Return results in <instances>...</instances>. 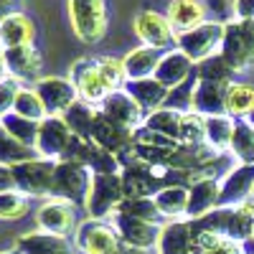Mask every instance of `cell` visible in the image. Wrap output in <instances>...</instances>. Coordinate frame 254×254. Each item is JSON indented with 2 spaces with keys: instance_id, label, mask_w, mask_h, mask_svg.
<instances>
[{
  "instance_id": "7",
  "label": "cell",
  "mask_w": 254,
  "mask_h": 254,
  "mask_svg": "<svg viewBox=\"0 0 254 254\" xmlns=\"http://www.w3.org/2000/svg\"><path fill=\"white\" fill-rule=\"evenodd\" d=\"M71 242L79 254H112L122 247L117 229L110 221H94V219L81 221L74 231Z\"/></svg>"
},
{
  "instance_id": "5",
  "label": "cell",
  "mask_w": 254,
  "mask_h": 254,
  "mask_svg": "<svg viewBox=\"0 0 254 254\" xmlns=\"http://www.w3.org/2000/svg\"><path fill=\"white\" fill-rule=\"evenodd\" d=\"M125 201L120 176H92L89 190L84 198V211L94 221H110Z\"/></svg>"
},
{
  "instance_id": "31",
  "label": "cell",
  "mask_w": 254,
  "mask_h": 254,
  "mask_svg": "<svg viewBox=\"0 0 254 254\" xmlns=\"http://www.w3.org/2000/svg\"><path fill=\"white\" fill-rule=\"evenodd\" d=\"M181 120H183L181 112L160 107V110H155L150 115H145V125L142 127H147L150 132H158V135H163L168 140L178 142L181 140Z\"/></svg>"
},
{
  "instance_id": "46",
  "label": "cell",
  "mask_w": 254,
  "mask_h": 254,
  "mask_svg": "<svg viewBox=\"0 0 254 254\" xmlns=\"http://www.w3.org/2000/svg\"><path fill=\"white\" fill-rule=\"evenodd\" d=\"M112 254H150V252H140V249H132V247H127V244H122L117 252H112Z\"/></svg>"
},
{
  "instance_id": "47",
  "label": "cell",
  "mask_w": 254,
  "mask_h": 254,
  "mask_svg": "<svg viewBox=\"0 0 254 254\" xmlns=\"http://www.w3.org/2000/svg\"><path fill=\"white\" fill-rule=\"evenodd\" d=\"M8 76V71H5V61H3V54H0V81H3Z\"/></svg>"
},
{
  "instance_id": "41",
  "label": "cell",
  "mask_w": 254,
  "mask_h": 254,
  "mask_svg": "<svg viewBox=\"0 0 254 254\" xmlns=\"http://www.w3.org/2000/svg\"><path fill=\"white\" fill-rule=\"evenodd\" d=\"M20 89H23V84H20L18 79H13V76H5L3 81H0V117L13 112Z\"/></svg>"
},
{
  "instance_id": "48",
  "label": "cell",
  "mask_w": 254,
  "mask_h": 254,
  "mask_svg": "<svg viewBox=\"0 0 254 254\" xmlns=\"http://www.w3.org/2000/svg\"><path fill=\"white\" fill-rule=\"evenodd\" d=\"M244 122H247V125H252V127H254V110H252V112H249V117H247V120H244Z\"/></svg>"
},
{
  "instance_id": "33",
  "label": "cell",
  "mask_w": 254,
  "mask_h": 254,
  "mask_svg": "<svg viewBox=\"0 0 254 254\" xmlns=\"http://www.w3.org/2000/svg\"><path fill=\"white\" fill-rule=\"evenodd\" d=\"M229 155L237 160V165H254V127L244 120L237 122L234 137L229 145Z\"/></svg>"
},
{
  "instance_id": "9",
  "label": "cell",
  "mask_w": 254,
  "mask_h": 254,
  "mask_svg": "<svg viewBox=\"0 0 254 254\" xmlns=\"http://www.w3.org/2000/svg\"><path fill=\"white\" fill-rule=\"evenodd\" d=\"M76 208L74 203L64 198H49L36 208V226L41 231H49L56 237H74V231L79 226L76 221Z\"/></svg>"
},
{
  "instance_id": "10",
  "label": "cell",
  "mask_w": 254,
  "mask_h": 254,
  "mask_svg": "<svg viewBox=\"0 0 254 254\" xmlns=\"http://www.w3.org/2000/svg\"><path fill=\"white\" fill-rule=\"evenodd\" d=\"M132 31L135 36L142 41V46H150V49H158V51H165L176 44V28L171 26L168 15L163 13H155V10H142L132 18Z\"/></svg>"
},
{
  "instance_id": "12",
  "label": "cell",
  "mask_w": 254,
  "mask_h": 254,
  "mask_svg": "<svg viewBox=\"0 0 254 254\" xmlns=\"http://www.w3.org/2000/svg\"><path fill=\"white\" fill-rule=\"evenodd\" d=\"M110 224L117 229L122 244L132 247V249H140V252H153V249H158L163 224H150V221L132 219V216H125V214H115V216L110 219Z\"/></svg>"
},
{
  "instance_id": "19",
  "label": "cell",
  "mask_w": 254,
  "mask_h": 254,
  "mask_svg": "<svg viewBox=\"0 0 254 254\" xmlns=\"http://www.w3.org/2000/svg\"><path fill=\"white\" fill-rule=\"evenodd\" d=\"M219 183H221V206H239L249 201L254 190V165H234Z\"/></svg>"
},
{
  "instance_id": "27",
  "label": "cell",
  "mask_w": 254,
  "mask_h": 254,
  "mask_svg": "<svg viewBox=\"0 0 254 254\" xmlns=\"http://www.w3.org/2000/svg\"><path fill=\"white\" fill-rule=\"evenodd\" d=\"M163 54L165 51H158V49H150V46H137L132 51H127L125 59H122L127 81H137V79L155 76V69H158Z\"/></svg>"
},
{
  "instance_id": "16",
  "label": "cell",
  "mask_w": 254,
  "mask_h": 254,
  "mask_svg": "<svg viewBox=\"0 0 254 254\" xmlns=\"http://www.w3.org/2000/svg\"><path fill=\"white\" fill-rule=\"evenodd\" d=\"M221 206V183L216 178H196L188 183V221H198Z\"/></svg>"
},
{
  "instance_id": "29",
  "label": "cell",
  "mask_w": 254,
  "mask_h": 254,
  "mask_svg": "<svg viewBox=\"0 0 254 254\" xmlns=\"http://www.w3.org/2000/svg\"><path fill=\"white\" fill-rule=\"evenodd\" d=\"M99 117V107H92L87 102H74L71 107L64 112V122L71 130L74 137H84V140H92V132H94V122Z\"/></svg>"
},
{
  "instance_id": "13",
  "label": "cell",
  "mask_w": 254,
  "mask_h": 254,
  "mask_svg": "<svg viewBox=\"0 0 254 254\" xmlns=\"http://www.w3.org/2000/svg\"><path fill=\"white\" fill-rule=\"evenodd\" d=\"M74 142V135L61 117H46L38 125V137H36V153L38 158L46 160H64Z\"/></svg>"
},
{
  "instance_id": "49",
  "label": "cell",
  "mask_w": 254,
  "mask_h": 254,
  "mask_svg": "<svg viewBox=\"0 0 254 254\" xmlns=\"http://www.w3.org/2000/svg\"><path fill=\"white\" fill-rule=\"evenodd\" d=\"M0 254H18V252H15V249H3Z\"/></svg>"
},
{
  "instance_id": "15",
  "label": "cell",
  "mask_w": 254,
  "mask_h": 254,
  "mask_svg": "<svg viewBox=\"0 0 254 254\" xmlns=\"http://www.w3.org/2000/svg\"><path fill=\"white\" fill-rule=\"evenodd\" d=\"M3 61H5V71L8 76L23 81H38L44 79V56L36 51V46H18V49H3Z\"/></svg>"
},
{
  "instance_id": "30",
  "label": "cell",
  "mask_w": 254,
  "mask_h": 254,
  "mask_svg": "<svg viewBox=\"0 0 254 254\" xmlns=\"http://www.w3.org/2000/svg\"><path fill=\"white\" fill-rule=\"evenodd\" d=\"M237 122L231 115H216V117H206V145L214 147L219 153H229L231 137H234Z\"/></svg>"
},
{
  "instance_id": "17",
  "label": "cell",
  "mask_w": 254,
  "mask_h": 254,
  "mask_svg": "<svg viewBox=\"0 0 254 254\" xmlns=\"http://www.w3.org/2000/svg\"><path fill=\"white\" fill-rule=\"evenodd\" d=\"M226 81L214 79H198L196 76V89H193V112L201 117H216L226 115Z\"/></svg>"
},
{
  "instance_id": "42",
  "label": "cell",
  "mask_w": 254,
  "mask_h": 254,
  "mask_svg": "<svg viewBox=\"0 0 254 254\" xmlns=\"http://www.w3.org/2000/svg\"><path fill=\"white\" fill-rule=\"evenodd\" d=\"M196 254H247V252H244V244H239V242L221 239L219 244L208 247V249H203V252H196Z\"/></svg>"
},
{
  "instance_id": "6",
  "label": "cell",
  "mask_w": 254,
  "mask_h": 254,
  "mask_svg": "<svg viewBox=\"0 0 254 254\" xmlns=\"http://www.w3.org/2000/svg\"><path fill=\"white\" fill-rule=\"evenodd\" d=\"M13 181L15 190H20L28 198H54V173H56V160L36 158L28 163L13 165Z\"/></svg>"
},
{
  "instance_id": "22",
  "label": "cell",
  "mask_w": 254,
  "mask_h": 254,
  "mask_svg": "<svg viewBox=\"0 0 254 254\" xmlns=\"http://www.w3.org/2000/svg\"><path fill=\"white\" fill-rule=\"evenodd\" d=\"M33 38H36V23L26 13L13 10L0 23V51L18 49V46H33Z\"/></svg>"
},
{
  "instance_id": "50",
  "label": "cell",
  "mask_w": 254,
  "mask_h": 254,
  "mask_svg": "<svg viewBox=\"0 0 254 254\" xmlns=\"http://www.w3.org/2000/svg\"><path fill=\"white\" fill-rule=\"evenodd\" d=\"M252 198H254V190H252Z\"/></svg>"
},
{
  "instance_id": "45",
  "label": "cell",
  "mask_w": 254,
  "mask_h": 254,
  "mask_svg": "<svg viewBox=\"0 0 254 254\" xmlns=\"http://www.w3.org/2000/svg\"><path fill=\"white\" fill-rule=\"evenodd\" d=\"M13 10H10V0H0V23L10 15Z\"/></svg>"
},
{
  "instance_id": "39",
  "label": "cell",
  "mask_w": 254,
  "mask_h": 254,
  "mask_svg": "<svg viewBox=\"0 0 254 254\" xmlns=\"http://www.w3.org/2000/svg\"><path fill=\"white\" fill-rule=\"evenodd\" d=\"M181 145H203L206 142V117L188 112L181 120Z\"/></svg>"
},
{
  "instance_id": "21",
  "label": "cell",
  "mask_w": 254,
  "mask_h": 254,
  "mask_svg": "<svg viewBox=\"0 0 254 254\" xmlns=\"http://www.w3.org/2000/svg\"><path fill=\"white\" fill-rule=\"evenodd\" d=\"M122 190H125V198H153L158 190L163 188L160 181L150 173L147 165H137V163H130L122 168Z\"/></svg>"
},
{
  "instance_id": "8",
  "label": "cell",
  "mask_w": 254,
  "mask_h": 254,
  "mask_svg": "<svg viewBox=\"0 0 254 254\" xmlns=\"http://www.w3.org/2000/svg\"><path fill=\"white\" fill-rule=\"evenodd\" d=\"M92 173L84 165L71 160H56V173H54V198H64L74 206L84 208V198L89 190Z\"/></svg>"
},
{
  "instance_id": "37",
  "label": "cell",
  "mask_w": 254,
  "mask_h": 254,
  "mask_svg": "<svg viewBox=\"0 0 254 254\" xmlns=\"http://www.w3.org/2000/svg\"><path fill=\"white\" fill-rule=\"evenodd\" d=\"M13 112L20 115V117H26V120H33V122H44L46 120V107H44V102H41V97L36 94L33 87L20 89Z\"/></svg>"
},
{
  "instance_id": "32",
  "label": "cell",
  "mask_w": 254,
  "mask_h": 254,
  "mask_svg": "<svg viewBox=\"0 0 254 254\" xmlns=\"http://www.w3.org/2000/svg\"><path fill=\"white\" fill-rule=\"evenodd\" d=\"M254 110V87L247 81H231L226 92V115L234 120H247Z\"/></svg>"
},
{
  "instance_id": "34",
  "label": "cell",
  "mask_w": 254,
  "mask_h": 254,
  "mask_svg": "<svg viewBox=\"0 0 254 254\" xmlns=\"http://www.w3.org/2000/svg\"><path fill=\"white\" fill-rule=\"evenodd\" d=\"M38 125L41 122H33V120H26V117H20L15 112L5 115V117H0V127L13 137L18 140L20 145H28L36 150V137H38Z\"/></svg>"
},
{
  "instance_id": "20",
  "label": "cell",
  "mask_w": 254,
  "mask_h": 254,
  "mask_svg": "<svg viewBox=\"0 0 254 254\" xmlns=\"http://www.w3.org/2000/svg\"><path fill=\"white\" fill-rule=\"evenodd\" d=\"M193 71H196V64L176 49V51H165L163 54L158 69H155V79L163 84L168 92H173V89H178L181 84H186L190 76H193Z\"/></svg>"
},
{
  "instance_id": "23",
  "label": "cell",
  "mask_w": 254,
  "mask_h": 254,
  "mask_svg": "<svg viewBox=\"0 0 254 254\" xmlns=\"http://www.w3.org/2000/svg\"><path fill=\"white\" fill-rule=\"evenodd\" d=\"M158 254H193V226L188 219L165 221L158 242Z\"/></svg>"
},
{
  "instance_id": "3",
  "label": "cell",
  "mask_w": 254,
  "mask_h": 254,
  "mask_svg": "<svg viewBox=\"0 0 254 254\" xmlns=\"http://www.w3.org/2000/svg\"><path fill=\"white\" fill-rule=\"evenodd\" d=\"M69 8V23L74 36L87 46H94L107 36L110 15L104 0H66Z\"/></svg>"
},
{
  "instance_id": "51",
  "label": "cell",
  "mask_w": 254,
  "mask_h": 254,
  "mask_svg": "<svg viewBox=\"0 0 254 254\" xmlns=\"http://www.w3.org/2000/svg\"><path fill=\"white\" fill-rule=\"evenodd\" d=\"M252 242H254V234H252Z\"/></svg>"
},
{
  "instance_id": "43",
  "label": "cell",
  "mask_w": 254,
  "mask_h": 254,
  "mask_svg": "<svg viewBox=\"0 0 254 254\" xmlns=\"http://www.w3.org/2000/svg\"><path fill=\"white\" fill-rule=\"evenodd\" d=\"M231 18L254 20V0H231Z\"/></svg>"
},
{
  "instance_id": "4",
  "label": "cell",
  "mask_w": 254,
  "mask_h": 254,
  "mask_svg": "<svg viewBox=\"0 0 254 254\" xmlns=\"http://www.w3.org/2000/svg\"><path fill=\"white\" fill-rule=\"evenodd\" d=\"M221 44H224V20H206V23L190 28L186 33H178L176 38V49L186 54L196 66L203 64L206 59L219 56Z\"/></svg>"
},
{
  "instance_id": "40",
  "label": "cell",
  "mask_w": 254,
  "mask_h": 254,
  "mask_svg": "<svg viewBox=\"0 0 254 254\" xmlns=\"http://www.w3.org/2000/svg\"><path fill=\"white\" fill-rule=\"evenodd\" d=\"M196 76L198 79H214V81L231 84L237 74L226 66V61L221 56H214V59H206L203 64H198V66H196Z\"/></svg>"
},
{
  "instance_id": "28",
  "label": "cell",
  "mask_w": 254,
  "mask_h": 254,
  "mask_svg": "<svg viewBox=\"0 0 254 254\" xmlns=\"http://www.w3.org/2000/svg\"><path fill=\"white\" fill-rule=\"evenodd\" d=\"M160 216L165 221H181L188 214V186L181 183H168L153 196Z\"/></svg>"
},
{
  "instance_id": "1",
  "label": "cell",
  "mask_w": 254,
  "mask_h": 254,
  "mask_svg": "<svg viewBox=\"0 0 254 254\" xmlns=\"http://www.w3.org/2000/svg\"><path fill=\"white\" fill-rule=\"evenodd\" d=\"M69 79L79 92V99L99 107L112 92L125 89L127 76L122 59L115 56H81L71 64Z\"/></svg>"
},
{
  "instance_id": "2",
  "label": "cell",
  "mask_w": 254,
  "mask_h": 254,
  "mask_svg": "<svg viewBox=\"0 0 254 254\" xmlns=\"http://www.w3.org/2000/svg\"><path fill=\"white\" fill-rule=\"evenodd\" d=\"M219 56L234 74L254 69V20H224V44Z\"/></svg>"
},
{
  "instance_id": "44",
  "label": "cell",
  "mask_w": 254,
  "mask_h": 254,
  "mask_svg": "<svg viewBox=\"0 0 254 254\" xmlns=\"http://www.w3.org/2000/svg\"><path fill=\"white\" fill-rule=\"evenodd\" d=\"M206 5L216 10L219 15H224L226 20H231V0H206Z\"/></svg>"
},
{
  "instance_id": "18",
  "label": "cell",
  "mask_w": 254,
  "mask_h": 254,
  "mask_svg": "<svg viewBox=\"0 0 254 254\" xmlns=\"http://www.w3.org/2000/svg\"><path fill=\"white\" fill-rule=\"evenodd\" d=\"M18 254H74V242L66 237H56L49 231H26L13 244Z\"/></svg>"
},
{
  "instance_id": "24",
  "label": "cell",
  "mask_w": 254,
  "mask_h": 254,
  "mask_svg": "<svg viewBox=\"0 0 254 254\" xmlns=\"http://www.w3.org/2000/svg\"><path fill=\"white\" fill-rule=\"evenodd\" d=\"M92 140L102 147V150H107L117 158H122L127 150L132 147V140H135V132H127L122 127H117L115 122L104 120L102 115L97 117L94 122V132H92Z\"/></svg>"
},
{
  "instance_id": "35",
  "label": "cell",
  "mask_w": 254,
  "mask_h": 254,
  "mask_svg": "<svg viewBox=\"0 0 254 254\" xmlns=\"http://www.w3.org/2000/svg\"><path fill=\"white\" fill-rule=\"evenodd\" d=\"M38 153L28 145H20L18 140H13L3 127H0V165H20V163H28V160H36Z\"/></svg>"
},
{
  "instance_id": "25",
  "label": "cell",
  "mask_w": 254,
  "mask_h": 254,
  "mask_svg": "<svg viewBox=\"0 0 254 254\" xmlns=\"http://www.w3.org/2000/svg\"><path fill=\"white\" fill-rule=\"evenodd\" d=\"M206 0H171L168 3V20L176 28V33H186L190 28H196L206 23Z\"/></svg>"
},
{
  "instance_id": "11",
  "label": "cell",
  "mask_w": 254,
  "mask_h": 254,
  "mask_svg": "<svg viewBox=\"0 0 254 254\" xmlns=\"http://www.w3.org/2000/svg\"><path fill=\"white\" fill-rule=\"evenodd\" d=\"M36 94L46 107V117H64L74 102H79V92L69 76H44L33 84Z\"/></svg>"
},
{
  "instance_id": "36",
  "label": "cell",
  "mask_w": 254,
  "mask_h": 254,
  "mask_svg": "<svg viewBox=\"0 0 254 254\" xmlns=\"http://www.w3.org/2000/svg\"><path fill=\"white\" fill-rule=\"evenodd\" d=\"M31 211V198L20 190H5L0 193V221H20Z\"/></svg>"
},
{
  "instance_id": "38",
  "label": "cell",
  "mask_w": 254,
  "mask_h": 254,
  "mask_svg": "<svg viewBox=\"0 0 254 254\" xmlns=\"http://www.w3.org/2000/svg\"><path fill=\"white\" fill-rule=\"evenodd\" d=\"M117 214L142 219V221H150V224H160V219H163L158 206H155V198H125Z\"/></svg>"
},
{
  "instance_id": "26",
  "label": "cell",
  "mask_w": 254,
  "mask_h": 254,
  "mask_svg": "<svg viewBox=\"0 0 254 254\" xmlns=\"http://www.w3.org/2000/svg\"><path fill=\"white\" fill-rule=\"evenodd\" d=\"M125 92L140 104V110H142L145 115H150V112L165 107L168 94H171L155 76H150V79H137V81H127V84H125Z\"/></svg>"
},
{
  "instance_id": "14",
  "label": "cell",
  "mask_w": 254,
  "mask_h": 254,
  "mask_svg": "<svg viewBox=\"0 0 254 254\" xmlns=\"http://www.w3.org/2000/svg\"><path fill=\"white\" fill-rule=\"evenodd\" d=\"M99 115L104 120L115 122L117 127H122V130H127V132H137L140 127L145 125V112L140 110V104L125 89L112 92L107 99H104L99 104Z\"/></svg>"
}]
</instances>
